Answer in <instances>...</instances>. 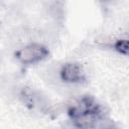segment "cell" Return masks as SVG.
Masks as SVG:
<instances>
[{"label":"cell","mask_w":129,"mask_h":129,"mask_svg":"<svg viewBox=\"0 0 129 129\" xmlns=\"http://www.w3.org/2000/svg\"><path fill=\"white\" fill-rule=\"evenodd\" d=\"M69 115L79 127H94L102 116L100 105L90 96L76 101L69 108Z\"/></svg>","instance_id":"6da1fadb"},{"label":"cell","mask_w":129,"mask_h":129,"mask_svg":"<svg viewBox=\"0 0 129 129\" xmlns=\"http://www.w3.org/2000/svg\"><path fill=\"white\" fill-rule=\"evenodd\" d=\"M48 54V50L45 46L39 43H31L16 52V57L22 63H34L43 58Z\"/></svg>","instance_id":"7a4b0ae2"},{"label":"cell","mask_w":129,"mask_h":129,"mask_svg":"<svg viewBox=\"0 0 129 129\" xmlns=\"http://www.w3.org/2000/svg\"><path fill=\"white\" fill-rule=\"evenodd\" d=\"M60 78L67 83H80L85 79L83 68L79 63L69 62L66 63L60 70Z\"/></svg>","instance_id":"3957f363"},{"label":"cell","mask_w":129,"mask_h":129,"mask_svg":"<svg viewBox=\"0 0 129 129\" xmlns=\"http://www.w3.org/2000/svg\"><path fill=\"white\" fill-rule=\"evenodd\" d=\"M115 49L122 54L127 55L129 50V42L127 39H119L115 43Z\"/></svg>","instance_id":"277c9868"}]
</instances>
